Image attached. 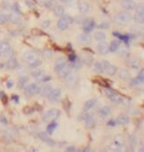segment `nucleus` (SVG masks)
<instances>
[{"mask_svg": "<svg viewBox=\"0 0 144 152\" xmlns=\"http://www.w3.org/2000/svg\"><path fill=\"white\" fill-rule=\"evenodd\" d=\"M132 19V16L128 12H120L113 18L114 23L118 25H127Z\"/></svg>", "mask_w": 144, "mask_h": 152, "instance_id": "f257e3e1", "label": "nucleus"}, {"mask_svg": "<svg viewBox=\"0 0 144 152\" xmlns=\"http://www.w3.org/2000/svg\"><path fill=\"white\" fill-rule=\"evenodd\" d=\"M60 110L57 108H52L47 111L44 115H43V121L45 122H49V121H55V119H57L60 115Z\"/></svg>", "mask_w": 144, "mask_h": 152, "instance_id": "f03ea898", "label": "nucleus"}, {"mask_svg": "<svg viewBox=\"0 0 144 152\" xmlns=\"http://www.w3.org/2000/svg\"><path fill=\"white\" fill-rule=\"evenodd\" d=\"M72 22H73V19L69 15L63 16L57 22V27H58V29L62 31L67 30L69 27V24H70Z\"/></svg>", "mask_w": 144, "mask_h": 152, "instance_id": "7ed1b4c3", "label": "nucleus"}, {"mask_svg": "<svg viewBox=\"0 0 144 152\" xmlns=\"http://www.w3.org/2000/svg\"><path fill=\"white\" fill-rule=\"evenodd\" d=\"M102 65H103V67H104V71H106V74L109 75H114L118 72L117 66L110 64L108 61H104L102 62Z\"/></svg>", "mask_w": 144, "mask_h": 152, "instance_id": "20e7f679", "label": "nucleus"}, {"mask_svg": "<svg viewBox=\"0 0 144 152\" xmlns=\"http://www.w3.org/2000/svg\"><path fill=\"white\" fill-rule=\"evenodd\" d=\"M22 58L25 62H27V64H32L33 61H35L37 60V55L34 52L32 51H25L23 53Z\"/></svg>", "mask_w": 144, "mask_h": 152, "instance_id": "39448f33", "label": "nucleus"}, {"mask_svg": "<svg viewBox=\"0 0 144 152\" xmlns=\"http://www.w3.org/2000/svg\"><path fill=\"white\" fill-rule=\"evenodd\" d=\"M13 50L11 46L6 42H0V53L1 55H4L5 57H9L12 55Z\"/></svg>", "mask_w": 144, "mask_h": 152, "instance_id": "423d86ee", "label": "nucleus"}, {"mask_svg": "<svg viewBox=\"0 0 144 152\" xmlns=\"http://www.w3.org/2000/svg\"><path fill=\"white\" fill-rule=\"evenodd\" d=\"M77 40L80 45H88L92 42V37L90 34L84 32V33H81L78 36Z\"/></svg>", "mask_w": 144, "mask_h": 152, "instance_id": "0eeeda50", "label": "nucleus"}, {"mask_svg": "<svg viewBox=\"0 0 144 152\" xmlns=\"http://www.w3.org/2000/svg\"><path fill=\"white\" fill-rule=\"evenodd\" d=\"M95 26H96V24L92 19H86L83 22V30L86 33L92 31Z\"/></svg>", "mask_w": 144, "mask_h": 152, "instance_id": "6e6552de", "label": "nucleus"}, {"mask_svg": "<svg viewBox=\"0 0 144 152\" xmlns=\"http://www.w3.org/2000/svg\"><path fill=\"white\" fill-rule=\"evenodd\" d=\"M97 49L100 54H106L109 52V45L107 42H106V40L100 41L97 46Z\"/></svg>", "mask_w": 144, "mask_h": 152, "instance_id": "1a4fd4ad", "label": "nucleus"}, {"mask_svg": "<svg viewBox=\"0 0 144 152\" xmlns=\"http://www.w3.org/2000/svg\"><path fill=\"white\" fill-rule=\"evenodd\" d=\"M62 94H63V91H62V89H60V88L52 89V91L49 93L48 97L50 101H56V100H58V99L61 98Z\"/></svg>", "mask_w": 144, "mask_h": 152, "instance_id": "9d476101", "label": "nucleus"}, {"mask_svg": "<svg viewBox=\"0 0 144 152\" xmlns=\"http://www.w3.org/2000/svg\"><path fill=\"white\" fill-rule=\"evenodd\" d=\"M105 94H106V95L111 100L112 102H122V99L121 98H120L118 95H117V94L115 93L114 91H112V89H109V88H106L105 89Z\"/></svg>", "mask_w": 144, "mask_h": 152, "instance_id": "9b49d317", "label": "nucleus"}, {"mask_svg": "<svg viewBox=\"0 0 144 152\" xmlns=\"http://www.w3.org/2000/svg\"><path fill=\"white\" fill-rule=\"evenodd\" d=\"M77 81H78V76L72 73H70L66 77V84L68 85V87H74L77 84Z\"/></svg>", "mask_w": 144, "mask_h": 152, "instance_id": "f8f14e48", "label": "nucleus"}, {"mask_svg": "<svg viewBox=\"0 0 144 152\" xmlns=\"http://www.w3.org/2000/svg\"><path fill=\"white\" fill-rule=\"evenodd\" d=\"M40 91V88L34 84V83H32L30 85H28L27 88H26V94H28V95H33L37 93H39Z\"/></svg>", "mask_w": 144, "mask_h": 152, "instance_id": "ddd939ff", "label": "nucleus"}, {"mask_svg": "<svg viewBox=\"0 0 144 152\" xmlns=\"http://www.w3.org/2000/svg\"><path fill=\"white\" fill-rule=\"evenodd\" d=\"M122 140H121V137H117L113 142H112V146H111V149L112 151H120L121 147H122Z\"/></svg>", "mask_w": 144, "mask_h": 152, "instance_id": "4468645a", "label": "nucleus"}, {"mask_svg": "<svg viewBox=\"0 0 144 152\" xmlns=\"http://www.w3.org/2000/svg\"><path fill=\"white\" fill-rule=\"evenodd\" d=\"M128 65L132 68L137 69L141 66V62H140L139 59H137L135 57H132V58H129L128 60Z\"/></svg>", "mask_w": 144, "mask_h": 152, "instance_id": "2eb2a0df", "label": "nucleus"}, {"mask_svg": "<svg viewBox=\"0 0 144 152\" xmlns=\"http://www.w3.org/2000/svg\"><path fill=\"white\" fill-rule=\"evenodd\" d=\"M39 137H40V139H41V141H43L45 143L48 144L49 146H54V145H55V142H54L52 139H50L45 132L40 133V134H39Z\"/></svg>", "mask_w": 144, "mask_h": 152, "instance_id": "dca6fc26", "label": "nucleus"}, {"mask_svg": "<svg viewBox=\"0 0 144 152\" xmlns=\"http://www.w3.org/2000/svg\"><path fill=\"white\" fill-rule=\"evenodd\" d=\"M78 8L79 10V12H82V13H86V12H88L90 11V5H89V4L86 3V2H83V1L79 2L78 4Z\"/></svg>", "mask_w": 144, "mask_h": 152, "instance_id": "f3484780", "label": "nucleus"}, {"mask_svg": "<svg viewBox=\"0 0 144 152\" xmlns=\"http://www.w3.org/2000/svg\"><path fill=\"white\" fill-rule=\"evenodd\" d=\"M96 125V120L93 116L92 115H88L86 118H85V126L86 128L88 129H92L94 128Z\"/></svg>", "mask_w": 144, "mask_h": 152, "instance_id": "a211bd4d", "label": "nucleus"}, {"mask_svg": "<svg viewBox=\"0 0 144 152\" xmlns=\"http://www.w3.org/2000/svg\"><path fill=\"white\" fill-rule=\"evenodd\" d=\"M70 73H71V67L69 65H66L64 68L58 73V75L60 76L61 78H66Z\"/></svg>", "mask_w": 144, "mask_h": 152, "instance_id": "6ab92c4d", "label": "nucleus"}, {"mask_svg": "<svg viewBox=\"0 0 144 152\" xmlns=\"http://www.w3.org/2000/svg\"><path fill=\"white\" fill-rule=\"evenodd\" d=\"M118 75L120 76V78L121 80H128L131 78V75H130L129 72H128V70H126V69H120L119 72H118Z\"/></svg>", "mask_w": 144, "mask_h": 152, "instance_id": "aec40b11", "label": "nucleus"}, {"mask_svg": "<svg viewBox=\"0 0 144 152\" xmlns=\"http://www.w3.org/2000/svg\"><path fill=\"white\" fill-rule=\"evenodd\" d=\"M94 39L97 41L100 42V41H105L106 39V34L104 31H97L94 33Z\"/></svg>", "mask_w": 144, "mask_h": 152, "instance_id": "412c9836", "label": "nucleus"}, {"mask_svg": "<svg viewBox=\"0 0 144 152\" xmlns=\"http://www.w3.org/2000/svg\"><path fill=\"white\" fill-rule=\"evenodd\" d=\"M122 5L127 10H134L136 4L133 0H123Z\"/></svg>", "mask_w": 144, "mask_h": 152, "instance_id": "4be33fe9", "label": "nucleus"}, {"mask_svg": "<svg viewBox=\"0 0 144 152\" xmlns=\"http://www.w3.org/2000/svg\"><path fill=\"white\" fill-rule=\"evenodd\" d=\"M9 22H12L13 24H19L21 22V18L16 13H9Z\"/></svg>", "mask_w": 144, "mask_h": 152, "instance_id": "5701e85b", "label": "nucleus"}, {"mask_svg": "<svg viewBox=\"0 0 144 152\" xmlns=\"http://www.w3.org/2000/svg\"><path fill=\"white\" fill-rule=\"evenodd\" d=\"M110 114H111V108H110V107L105 106L103 107H101L100 110H99V115L102 117H107Z\"/></svg>", "mask_w": 144, "mask_h": 152, "instance_id": "b1692460", "label": "nucleus"}, {"mask_svg": "<svg viewBox=\"0 0 144 152\" xmlns=\"http://www.w3.org/2000/svg\"><path fill=\"white\" fill-rule=\"evenodd\" d=\"M52 87L50 86V85H48V86H44V87H42L41 88H40V91L39 93L41 94V95H42V96H47L48 97V95L49 94V93L52 91Z\"/></svg>", "mask_w": 144, "mask_h": 152, "instance_id": "393cba45", "label": "nucleus"}, {"mask_svg": "<svg viewBox=\"0 0 144 152\" xmlns=\"http://www.w3.org/2000/svg\"><path fill=\"white\" fill-rule=\"evenodd\" d=\"M6 66H7L8 69H11V70L15 69L17 66H18V62H17L16 59L15 58L10 59L9 61H7V63H6Z\"/></svg>", "mask_w": 144, "mask_h": 152, "instance_id": "a878e982", "label": "nucleus"}, {"mask_svg": "<svg viewBox=\"0 0 144 152\" xmlns=\"http://www.w3.org/2000/svg\"><path fill=\"white\" fill-rule=\"evenodd\" d=\"M134 20L140 24V25H143L144 23V13H138V12H135L134 15Z\"/></svg>", "mask_w": 144, "mask_h": 152, "instance_id": "bb28decb", "label": "nucleus"}, {"mask_svg": "<svg viewBox=\"0 0 144 152\" xmlns=\"http://www.w3.org/2000/svg\"><path fill=\"white\" fill-rule=\"evenodd\" d=\"M116 124H120V125H123V124H127L129 122V118H128L127 115H120L116 120H115Z\"/></svg>", "mask_w": 144, "mask_h": 152, "instance_id": "cd10ccee", "label": "nucleus"}, {"mask_svg": "<svg viewBox=\"0 0 144 152\" xmlns=\"http://www.w3.org/2000/svg\"><path fill=\"white\" fill-rule=\"evenodd\" d=\"M93 70L94 72H96L97 74H102L104 73V67L101 62H96L93 65Z\"/></svg>", "mask_w": 144, "mask_h": 152, "instance_id": "c85d7f7f", "label": "nucleus"}, {"mask_svg": "<svg viewBox=\"0 0 144 152\" xmlns=\"http://www.w3.org/2000/svg\"><path fill=\"white\" fill-rule=\"evenodd\" d=\"M54 12L58 17H63L64 15V8L62 5H56L54 9Z\"/></svg>", "mask_w": 144, "mask_h": 152, "instance_id": "c756f323", "label": "nucleus"}, {"mask_svg": "<svg viewBox=\"0 0 144 152\" xmlns=\"http://www.w3.org/2000/svg\"><path fill=\"white\" fill-rule=\"evenodd\" d=\"M56 127H57V123L56 122H50L48 125V128H47V132H48V135H52L54 133V131L55 130Z\"/></svg>", "mask_w": 144, "mask_h": 152, "instance_id": "7c9ffc66", "label": "nucleus"}, {"mask_svg": "<svg viewBox=\"0 0 144 152\" xmlns=\"http://www.w3.org/2000/svg\"><path fill=\"white\" fill-rule=\"evenodd\" d=\"M120 47V41L119 40H112L111 44L109 45V51L111 52H116L117 49Z\"/></svg>", "mask_w": 144, "mask_h": 152, "instance_id": "2f4dec72", "label": "nucleus"}, {"mask_svg": "<svg viewBox=\"0 0 144 152\" xmlns=\"http://www.w3.org/2000/svg\"><path fill=\"white\" fill-rule=\"evenodd\" d=\"M117 52H118V55H119L120 57L125 58V57L128 55V49H127L125 46L119 47V48L117 49Z\"/></svg>", "mask_w": 144, "mask_h": 152, "instance_id": "473e14b6", "label": "nucleus"}, {"mask_svg": "<svg viewBox=\"0 0 144 152\" xmlns=\"http://www.w3.org/2000/svg\"><path fill=\"white\" fill-rule=\"evenodd\" d=\"M97 102V99H92L90 101H88L86 103H85V109L86 110H89L91 108H92L93 107L95 106Z\"/></svg>", "mask_w": 144, "mask_h": 152, "instance_id": "72a5a7b5", "label": "nucleus"}, {"mask_svg": "<svg viewBox=\"0 0 144 152\" xmlns=\"http://www.w3.org/2000/svg\"><path fill=\"white\" fill-rule=\"evenodd\" d=\"M92 61H93L92 57L90 56L89 54H85V55L82 56V61L86 65H91L92 63Z\"/></svg>", "mask_w": 144, "mask_h": 152, "instance_id": "f704fd0d", "label": "nucleus"}, {"mask_svg": "<svg viewBox=\"0 0 144 152\" xmlns=\"http://www.w3.org/2000/svg\"><path fill=\"white\" fill-rule=\"evenodd\" d=\"M6 22H9V15L8 13H4L0 12V23L4 24Z\"/></svg>", "mask_w": 144, "mask_h": 152, "instance_id": "c9c22d12", "label": "nucleus"}, {"mask_svg": "<svg viewBox=\"0 0 144 152\" xmlns=\"http://www.w3.org/2000/svg\"><path fill=\"white\" fill-rule=\"evenodd\" d=\"M28 81V79L27 77H25V76H22L19 78V80H18V87L19 88H24L25 86H27V83Z\"/></svg>", "mask_w": 144, "mask_h": 152, "instance_id": "e433bc0d", "label": "nucleus"}, {"mask_svg": "<svg viewBox=\"0 0 144 152\" xmlns=\"http://www.w3.org/2000/svg\"><path fill=\"white\" fill-rule=\"evenodd\" d=\"M112 34H113L114 36L118 37L120 39H121V40L125 41V42H128V39H129V37H128V35H123V34H120V32H113Z\"/></svg>", "mask_w": 144, "mask_h": 152, "instance_id": "4c0bfd02", "label": "nucleus"}, {"mask_svg": "<svg viewBox=\"0 0 144 152\" xmlns=\"http://www.w3.org/2000/svg\"><path fill=\"white\" fill-rule=\"evenodd\" d=\"M67 65V62H64V63H60V64H55V71L58 74L63 68H64V66Z\"/></svg>", "mask_w": 144, "mask_h": 152, "instance_id": "58836bf2", "label": "nucleus"}, {"mask_svg": "<svg viewBox=\"0 0 144 152\" xmlns=\"http://www.w3.org/2000/svg\"><path fill=\"white\" fill-rule=\"evenodd\" d=\"M135 12H138V13H144V5L143 4H136L135 7Z\"/></svg>", "mask_w": 144, "mask_h": 152, "instance_id": "ea45409f", "label": "nucleus"}, {"mask_svg": "<svg viewBox=\"0 0 144 152\" xmlns=\"http://www.w3.org/2000/svg\"><path fill=\"white\" fill-rule=\"evenodd\" d=\"M135 144H136V138H135L134 136H132L130 137V150L131 151L134 150Z\"/></svg>", "mask_w": 144, "mask_h": 152, "instance_id": "a19ab883", "label": "nucleus"}, {"mask_svg": "<svg viewBox=\"0 0 144 152\" xmlns=\"http://www.w3.org/2000/svg\"><path fill=\"white\" fill-rule=\"evenodd\" d=\"M32 75L36 78V79H40L41 76H42V71L41 70H36V71H33L32 73Z\"/></svg>", "mask_w": 144, "mask_h": 152, "instance_id": "79ce46f5", "label": "nucleus"}, {"mask_svg": "<svg viewBox=\"0 0 144 152\" xmlns=\"http://www.w3.org/2000/svg\"><path fill=\"white\" fill-rule=\"evenodd\" d=\"M137 79L141 81V82H143L144 80V70L142 68L138 74V76H137Z\"/></svg>", "mask_w": 144, "mask_h": 152, "instance_id": "37998d69", "label": "nucleus"}, {"mask_svg": "<svg viewBox=\"0 0 144 152\" xmlns=\"http://www.w3.org/2000/svg\"><path fill=\"white\" fill-rule=\"evenodd\" d=\"M97 28H100V29H106V28L109 27V25H108V23H106V22H102L100 25L97 26Z\"/></svg>", "mask_w": 144, "mask_h": 152, "instance_id": "c03bdc74", "label": "nucleus"}, {"mask_svg": "<svg viewBox=\"0 0 144 152\" xmlns=\"http://www.w3.org/2000/svg\"><path fill=\"white\" fill-rule=\"evenodd\" d=\"M140 83H142V82H141L137 78H135V79H133V80H132V81H131V86L136 87V86H139Z\"/></svg>", "mask_w": 144, "mask_h": 152, "instance_id": "a18cd8bd", "label": "nucleus"}, {"mask_svg": "<svg viewBox=\"0 0 144 152\" xmlns=\"http://www.w3.org/2000/svg\"><path fill=\"white\" fill-rule=\"evenodd\" d=\"M41 64V61L37 59L36 61H33L32 64H30V66H31V67H38Z\"/></svg>", "mask_w": 144, "mask_h": 152, "instance_id": "49530a36", "label": "nucleus"}, {"mask_svg": "<svg viewBox=\"0 0 144 152\" xmlns=\"http://www.w3.org/2000/svg\"><path fill=\"white\" fill-rule=\"evenodd\" d=\"M4 136L6 137H9L10 139H12L13 137V130H7V131L4 133Z\"/></svg>", "mask_w": 144, "mask_h": 152, "instance_id": "de8ad7c7", "label": "nucleus"}, {"mask_svg": "<svg viewBox=\"0 0 144 152\" xmlns=\"http://www.w3.org/2000/svg\"><path fill=\"white\" fill-rule=\"evenodd\" d=\"M76 60H77V56H76V54H74V53H70V54L69 55V61H70V62H74Z\"/></svg>", "mask_w": 144, "mask_h": 152, "instance_id": "09e8293b", "label": "nucleus"}, {"mask_svg": "<svg viewBox=\"0 0 144 152\" xmlns=\"http://www.w3.org/2000/svg\"><path fill=\"white\" fill-rule=\"evenodd\" d=\"M43 55H44V57L45 58H51V56H52V53L49 51V50H46V51H44V53H43Z\"/></svg>", "mask_w": 144, "mask_h": 152, "instance_id": "8fccbe9b", "label": "nucleus"}, {"mask_svg": "<svg viewBox=\"0 0 144 152\" xmlns=\"http://www.w3.org/2000/svg\"><path fill=\"white\" fill-rule=\"evenodd\" d=\"M64 62H67L66 60H65V58H64V57H59V58L56 59L55 64H60V63H64Z\"/></svg>", "mask_w": 144, "mask_h": 152, "instance_id": "3c124183", "label": "nucleus"}, {"mask_svg": "<svg viewBox=\"0 0 144 152\" xmlns=\"http://www.w3.org/2000/svg\"><path fill=\"white\" fill-rule=\"evenodd\" d=\"M13 8H15V11H16L18 13H21V10H20V7H19V5L15 3L14 4H13Z\"/></svg>", "mask_w": 144, "mask_h": 152, "instance_id": "603ef678", "label": "nucleus"}, {"mask_svg": "<svg viewBox=\"0 0 144 152\" xmlns=\"http://www.w3.org/2000/svg\"><path fill=\"white\" fill-rule=\"evenodd\" d=\"M51 80V76H44V77H41V81L42 82H46V81H48Z\"/></svg>", "mask_w": 144, "mask_h": 152, "instance_id": "864d4df0", "label": "nucleus"}, {"mask_svg": "<svg viewBox=\"0 0 144 152\" xmlns=\"http://www.w3.org/2000/svg\"><path fill=\"white\" fill-rule=\"evenodd\" d=\"M13 80H8L7 82H6V86H7V88H12L13 87Z\"/></svg>", "mask_w": 144, "mask_h": 152, "instance_id": "5fc2aeb1", "label": "nucleus"}, {"mask_svg": "<svg viewBox=\"0 0 144 152\" xmlns=\"http://www.w3.org/2000/svg\"><path fill=\"white\" fill-rule=\"evenodd\" d=\"M49 25H50V21H49V20H45V21H43V23H42V26H43L44 28L48 27Z\"/></svg>", "mask_w": 144, "mask_h": 152, "instance_id": "6e6d98bb", "label": "nucleus"}, {"mask_svg": "<svg viewBox=\"0 0 144 152\" xmlns=\"http://www.w3.org/2000/svg\"><path fill=\"white\" fill-rule=\"evenodd\" d=\"M39 1H40V2H41L42 4H46V5L52 4V2H53V0H39Z\"/></svg>", "mask_w": 144, "mask_h": 152, "instance_id": "4d7b16f0", "label": "nucleus"}, {"mask_svg": "<svg viewBox=\"0 0 144 152\" xmlns=\"http://www.w3.org/2000/svg\"><path fill=\"white\" fill-rule=\"evenodd\" d=\"M77 151L76 150V148H74V147H68L67 149H66V151H69V152H75Z\"/></svg>", "mask_w": 144, "mask_h": 152, "instance_id": "13d9d810", "label": "nucleus"}, {"mask_svg": "<svg viewBox=\"0 0 144 152\" xmlns=\"http://www.w3.org/2000/svg\"><path fill=\"white\" fill-rule=\"evenodd\" d=\"M107 124H108L109 126H112V127H113V126H115V125H116V122H115V121H114V120H110V121L108 122V123H107Z\"/></svg>", "mask_w": 144, "mask_h": 152, "instance_id": "bf43d9fd", "label": "nucleus"}, {"mask_svg": "<svg viewBox=\"0 0 144 152\" xmlns=\"http://www.w3.org/2000/svg\"><path fill=\"white\" fill-rule=\"evenodd\" d=\"M13 100L15 102H18L19 98H18V96H17V95H13Z\"/></svg>", "mask_w": 144, "mask_h": 152, "instance_id": "052dcab7", "label": "nucleus"}, {"mask_svg": "<svg viewBox=\"0 0 144 152\" xmlns=\"http://www.w3.org/2000/svg\"><path fill=\"white\" fill-rule=\"evenodd\" d=\"M91 151H92V150H91V148H89V147H86L85 149L83 150V152H90Z\"/></svg>", "mask_w": 144, "mask_h": 152, "instance_id": "680f3d73", "label": "nucleus"}, {"mask_svg": "<svg viewBox=\"0 0 144 152\" xmlns=\"http://www.w3.org/2000/svg\"><path fill=\"white\" fill-rule=\"evenodd\" d=\"M4 92H0V97L2 98V97H4Z\"/></svg>", "mask_w": 144, "mask_h": 152, "instance_id": "e2e57ef3", "label": "nucleus"}, {"mask_svg": "<svg viewBox=\"0 0 144 152\" xmlns=\"http://www.w3.org/2000/svg\"><path fill=\"white\" fill-rule=\"evenodd\" d=\"M60 1H61V2H63V3H67L69 0H60Z\"/></svg>", "mask_w": 144, "mask_h": 152, "instance_id": "0e129e2a", "label": "nucleus"}, {"mask_svg": "<svg viewBox=\"0 0 144 152\" xmlns=\"http://www.w3.org/2000/svg\"><path fill=\"white\" fill-rule=\"evenodd\" d=\"M0 55H1V53H0Z\"/></svg>", "mask_w": 144, "mask_h": 152, "instance_id": "69168bd1", "label": "nucleus"}]
</instances>
